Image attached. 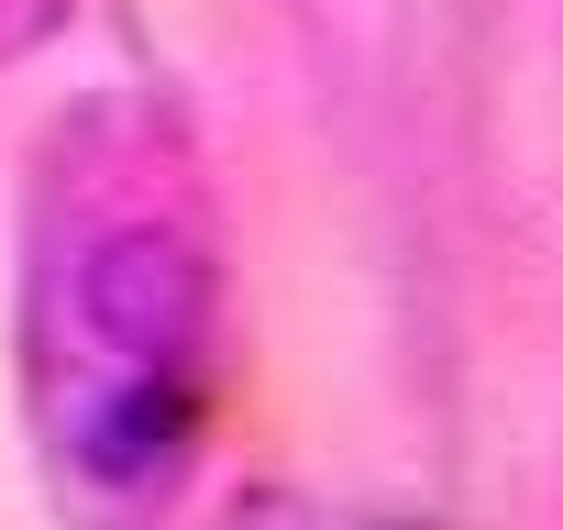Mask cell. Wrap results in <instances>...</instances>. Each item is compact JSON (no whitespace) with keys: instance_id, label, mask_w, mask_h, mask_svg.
<instances>
[{"instance_id":"6da1fadb","label":"cell","mask_w":563,"mask_h":530,"mask_svg":"<svg viewBox=\"0 0 563 530\" xmlns=\"http://www.w3.org/2000/svg\"><path fill=\"white\" fill-rule=\"evenodd\" d=\"M78 321L122 354V365H177L188 343H199V321H210V265L177 243V232H100L89 243V265H78Z\"/></svg>"},{"instance_id":"7a4b0ae2","label":"cell","mask_w":563,"mask_h":530,"mask_svg":"<svg viewBox=\"0 0 563 530\" xmlns=\"http://www.w3.org/2000/svg\"><path fill=\"white\" fill-rule=\"evenodd\" d=\"M166 442H177V398H155V387H133L122 409L89 420V464H100V475H144Z\"/></svg>"}]
</instances>
